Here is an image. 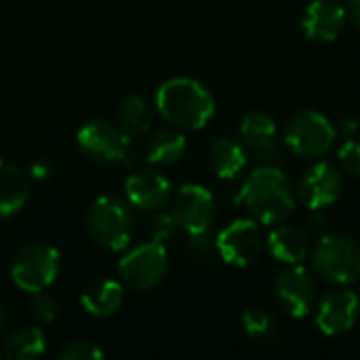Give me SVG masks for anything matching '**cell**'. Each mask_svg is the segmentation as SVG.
I'll list each match as a JSON object with an SVG mask.
<instances>
[{
    "label": "cell",
    "mask_w": 360,
    "mask_h": 360,
    "mask_svg": "<svg viewBox=\"0 0 360 360\" xmlns=\"http://www.w3.org/2000/svg\"><path fill=\"white\" fill-rule=\"evenodd\" d=\"M238 205H243L262 226H276L293 215L297 198L295 188L283 169L262 165L240 186Z\"/></svg>",
    "instance_id": "1"
},
{
    "label": "cell",
    "mask_w": 360,
    "mask_h": 360,
    "mask_svg": "<svg viewBox=\"0 0 360 360\" xmlns=\"http://www.w3.org/2000/svg\"><path fill=\"white\" fill-rule=\"evenodd\" d=\"M156 108L171 127L181 131H198L213 118L215 99L202 82L177 76L158 86Z\"/></svg>",
    "instance_id": "2"
},
{
    "label": "cell",
    "mask_w": 360,
    "mask_h": 360,
    "mask_svg": "<svg viewBox=\"0 0 360 360\" xmlns=\"http://www.w3.org/2000/svg\"><path fill=\"white\" fill-rule=\"evenodd\" d=\"M312 270L333 287H348L360 281V245L342 234H327L310 251Z\"/></svg>",
    "instance_id": "3"
},
{
    "label": "cell",
    "mask_w": 360,
    "mask_h": 360,
    "mask_svg": "<svg viewBox=\"0 0 360 360\" xmlns=\"http://www.w3.org/2000/svg\"><path fill=\"white\" fill-rule=\"evenodd\" d=\"M84 226L95 245L108 251H122L133 236L135 219L122 200L114 196H99L84 215Z\"/></svg>",
    "instance_id": "4"
},
{
    "label": "cell",
    "mask_w": 360,
    "mask_h": 360,
    "mask_svg": "<svg viewBox=\"0 0 360 360\" xmlns=\"http://www.w3.org/2000/svg\"><path fill=\"white\" fill-rule=\"evenodd\" d=\"M338 141L335 124L316 110H302L293 114L285 127L287 148L306 160L323 158L331 152Z\"/></svg>",
    "instance_id": "5"
},
{
    "label": "cell",
    "mask_w": 360,
    "mask_h": 360,
    "mask_svg": "<svg viewBox=\"0 0 360 360\" xmlns=\"http://www.w3.org/2000/svg\"><path fill=\"white\" fill-rule=\"evenodd\" d=\"M61 255L46 243L23 245L11 262V281L25 293L49 289L59 274Z\"/></svg>",
    "instance_id": "6"
},
{
    "label": "cell",
    "mask_w": 360,
    "mask_h": 360,
    "mask_svg": "<svg viewBox=\"0 0 360 360\" xmlns=\"http://www.w3.org/2000/svg\"><path fill=\"white\" fill-rule=\"evenodd\" d=\"M169 272V253L165 243L148 240L131 249L118 264L120 283L135 291L158 287Z\"/></svg>",
    "instance_id": "7"
},
{
    "label": "cell",
    "mask_w": 360,
    "mask_h": 360,
    "mask_svg": "<svg viewBox=\"0 0 360 360\" xmlns=\"http://www.w3.org/2000/svg\"><path fill=\"white\" fill-rule=\"evenodd\" d=\"M266 238L262 224L251 219H236L215 236L217 255L236 268L255 264L266 251Z\"/></svg>",
    "instance_id": "8"
},
{
    "label": "cell",
    "mask_w": 360,
    "mask_h": 360,
    "mask_svg": "<svg viewBox=\"0 0 360 360\" xmlns=\"http://www.w3.org/2000/svg\"><path fill=\"white\" fill-rule=\"evenodd\" d=\"M76 141L80 152L89 160L99 165L122 162L131 152V139L120 131L118 124L103 118H95L82 124V129L76 135Z\"/></svg>",
    "instance_id": "9"
},
{
    "label": "cell",
    "mask_w": 360,
    "mask_h": 360,
    "mask_svg": "<svg viewBox=\"0 0 360 360\" xmlns=\"http://www.w3.org/2000/svg\"><path fill=\"white\" fill-rule=\"evenodd\" d=\"M169 213L173 215L179 230H184L186 234L205 232L211 230L217 217V202L207 188L198 184H188L181 186L175 194Z\"/></svg>",
    "instance_id": "10"
},
{
    "label": "cell",
    "mask_w": 360,
    "mask_h": 360,
    "mask_svg": "<svg viewBox=\"0 0 360 360\" xmlns=\"http://www.w3.org/2000/svg\"><path fill=\"white\" fill-rule=\"evenodd\" d=\"M274 297L285 314L291 319H306L316 302L312 272L302 264L287 266L274 281Z\"/></svg>",
    "instance_id": "11"
},
{
    "label": "cell",
    "mask_w": 360,
    "mask_h": 360,
    "mask_svg": "<svg viewBox=\"0 0 360 360\" xmlns=\"http://www.w3.org/2000/svg\"><path fill=\"white\" fill-rule=\"evenodd\" d=\"M344 192V171L331 162H314L297 184V198L310 211L329 209Z\"/></svg>",
    "instance_id": "12"
},
{
    "label": "cell",
    "mask_w": 360,
    "mask_h": 360,
    "mask_svg": "<svg viewBox=\"0 0 360 360\" xmlns=\"http://www.w3.org/2000/svg\"><path fill=\"white\" fill-rule=\"evenodd\" d=\"M360 314V300L359 295L346 287H338L333 291H329L319 308H316V316L314 323L319 327V331L327 338H338L344 335L348 331H352V327L356 325Z\"/></svg>",
    "instance_id": "13"
},
{
    "label": "cell",
    "mask_w": 360,
    "mask_h": 360,
    "mask_svg": "<svg viewBox=\"0 0 360 360\" xmlns=\"http://www.w3.org/2000/svg\"><path fill=\"white\" fill-rule=\"evenodd\" d=\"M240 143L247 150L249 160H253L257 167L272 165V160L278 156V143H276V122L266 112H249L240 122Z\"/></svg>",
    "instance_id": "14"
},
{
    "label": "cell",
    "mask_w": 360,
    "mask_h": 360,
    "mask_svg": "<svg viewBox=\"0 0 360 360\" xmlns=\"http://www.w3.org/2000/svg\"><path fill=\"white\" fill-rule=\"evenodd\" d=\"M124 194L131 207L148 213L160 211L171 196V181L152 169L133 171L124 181Z\"/></svg>",
    "instance_id": "15"
},
{
    "label": "cell",
    "mask_w": 360,
    "mask_h": 360,
    "mask_svg": "<svg viewBox=\"0 0 360 360\" xmlns=\"http://www.w3.org/2000/svg\"><path fill=\"white\" fill-rule=\"evenodd\" d=\"M348 11L335 0H312L302 17L304 34L314 42H335L346 27Z\"/></svg>",
    "instance_id": "16"
},
{
    "label": "cell",
    "mask_w": 360,
    "mask_h": 360,
    "mask_svg": "<svg viewBox=\"0 0 360 360\" xmlns=\"http://www.w3.org/2000/svg\"><path fill=\"white\" fill-rule=\"evenodd\" d=\"M266 249L276 262L285 266L304 264V259L310 255V236L304 228L283 221L270 230L266 238Z\"/></svg>",
    "instance_id": "17"
},
{
    "label": "cell",
    "mask_w": 360,
    "mask_h": 360,
    "mask_svg": "<svg viewBox=\"0 0 360 360\" xmlns=\"http://www.w3.org/2000/svg\"><path fill=\"white\" fill-rule=\"evenodd\" d=\"M186 135L177 127H162L148 135L143 146V156L154 167H169L184 158Z\"/></svg>",
    "instance_id": "18"
},
{
    "label": "cell",
    "mask_w": 360,
    "mask_h": 360,
    "mask_svg": "<svg viewBox=\"0 0 360 360\" xmlns=\"http://www.w3.org/2000/svg\"><path fill=\"white\" fill-rule=\"evenodd\" d=\"M122 300L124 287L114 278H93L80 295L82 308L97 319L112 316L122 306Z\"/></svg>",
    "instance_id": "19"
},
{
    "label": "cell",
    "mask_w": 360,
    "mask_h": 360,
    "mask_svg": "<svg viewBox=\"0 0 360 360\" xmlns=\"http://www.w3.org/2000/svg\"><path fill=\"white\" fill-rule=\"evenodd\" d=\"M209 165L219 179H236L249 165L247 150L232 137L215 139L209 150Z\"/></svg>",
    "instance_id": "20"
},
{
    "label": "cell",
    "mask_w": 360,
    "mask_h": 360,
    "mask_svg": "<svg viewBox=\"0 0 360 360\" xmlns=\"http://www.w3.org/2000/svg\"><path fill=\"white\" fill-rule=\"evenodd\" d=\"M30 198V173L19 167H0V217H11Z\"/></svg>",
    "instance_id": "21"
},
{
    "label": "cell",
    "mask_w": 360,
    "mask_h": 360,
    "mask_svg": "<svg viewBox=\"0 0 360 360\" xmlns=\"http://www.w3.org/2000/svg\"><path fill=\"white\" fill-rule=\"evenodd\" d=\"M152 122H154L152 108L143 97L131 95L120 103V108H118V127L131 141L137 139V137L148 135L152 131Z\"/></svg>",
    "instance_id": "22"
},
{
    "label": "cell",
    "mask_w": 360,
    "mask_h": 360,
    "mask_svg": "<svg viewBox=\"0 0 360 360\" xmlns=\"http://www.w3.org/2000/svg\"><path fill=\"white\" fill-rule=\"evenodd\" d=\"M44 354V333L40 327L17 329L4 344V356L11 360H34Z\"/></svg>",
    "instance_id": "23"
},
{
    "label": "cell",
    "mask_w": 360,
    "mask_h": 360,
    "mask_svg": "<svg viewBox=\"0 0 360 360\" xmlns=\"http://www.w3.org/2000/svg\"><path fill=\"white\" fill-rule=\"evenodd\" d=\"M243 331L255 344H264V346L274 344L278 340V335H281L276 316L272 312L264 310V308H249L243 314Z\"/></svg>",
    "instance_id": "24"
},
{
    "label": "cell",
    "mask_w": 360,
    "mask_h": 360,
    "mask_svg": "<svg viewBox=\"0 0 360 360\" xmlns=\"http://www.w3.org/2000/svg\"><path fill=\"white\" fill-rule=\"evenodd\" d=\"M30 314L34 316L36 323L40 325H51L57 314H59V304L57 300L44 291H38V293H32V302H30Z\"/></svg>",
    "instance_id": "25"
},
{
    "label": "cell",
    "mask_w": 360,
    "mask_h": 360,
    "mask_svg": "<svg viewBox=\"0 0 360 360\" xmlns=\"http://www.w3.org/2000/svg\"><path fill=\"white\" fill-rule=\"evenodd\" d=\"M188 253L198 262H209L213 255H217V245L209 230L188 234Z\"/></svg>",
    "instance_id": "26"
},
{
    "label": "cell",
    "mask_w": 360,
    "mask_h": 360,
    "mask_svg": "<svg viewBox=\"0 0 360 360\" xmlns=\"http://www.w3.org/2000/svg\"><path fill=\"white\" fill-rule=\"evenodd\" d=\"M338 162L340 169L352 177H360V139H346L338 152Z\"/></svg>",
    "instance_id": "27"
},
{
    "label": "cell",
    "mask_w": 360,
    "mask_h": 360,
    "mask_svg": "<svg viewBox=\"0 0 360 360\" xmlns=\"http://www.w3.org/2000/svg\"><path fill=\"white\" fill-rule=\"evenodd\" d=\"M61 360H99L103 359V350L93 342H70L59 352Z\"/></svg>",
    "instance_id": "28"
},
{
    "label": "cell",
    "mask_w": 360,
    "mask_h": 360,
    "mask_svg": "<svg viewBox=\"0 0 360 360\" xmlns=\"http://www.w3.org/2000/svg\"><path fill=\"white\" fill-rule=\"evenodd\" d=\"M179 230V226L175 224L173 215L171 213H156L152 219H150V234H152V240H158V243H165L169 238H173V234Z\"/></svg>",
    "instance_id": "29"
},
{
    "label": "cell",
    "mask_w": 360,
    "mask_h": 360,
    "mask_svg": "<svg viewBox=\"0 0 360 360\" xmlns=\"http://www.w3.org/2000/svg\"><path fill=\"white\" fill-rule=\"evenodd\" d=\"M306 232H308L310 238L321 240L323 236L331 234V221L325 217L323 211H312V215H310V219L306 224Z\"/></svg>",
    "instance_id": "30"
},
{
    "label": "cell",
    "mask_w": 360,
    "mask_h": 360,
    "mask_svg": "<svg viewBox=\"0 0 360 360\" xmlns=\"http://www.w3.org/2000/svg\"><path fill=\"white\" fill-rule=\"evenodd\" d=\"M335 131H338V137H340V135H344L346 139H350V137H354V135H356V131H359V122H356L354 118H342V120L335 124Z\"/></svg>",
    "instance_id": "31"
},
{
    "label": "cell",
    "mask_w": 360,
    "mask_h": 360,
    "mask_svg": "<svg viewBox=\"0 0 360 360\" xmlns=\"http://www.w3.org/2000/svg\"><path fill=\"white\" fill-rule=\"evenodd\" d=\"M51 171H53L51 162H46V160H36V162L30 167V179H46V177L51 175Z\"/></svg>",
    "instance_id": "32"
},
{
    "label": "cell",
    "mask_w": 360,
    "mask_h": 360,
    "mask_svg": "<svg viewBox=\"0 0 360 360\" xmlns=\"http://www.w3.org/2000/svg\"><path fill=\"white\" fill-rule=\"evenodd\" d=\"M348 15L360 27V0H348Z\"/></svg>",
    "instance_id": "33"
},
{
    "label": "cell",
    "mask_w": 360,
    "mask_h": 360,
    "mask_svg": "<svg viewBox=\"0 0 360 360\" xmlns=\"http://www.w3.org/2000/svg\"><path fill=\"white\" fill-rule=\"evenodd\" d=\"M6 323H8V314H6V310H4V306L0 304V333L4 331V327H6Z\"/></svg>",
    "instance_id": "34"
},
{
    "label": "cell",
    "mask_w": 360,
    "mask_h": 360,
    "mask_svg": "<svg viewBox=\"0 0 360 360\" xmlns=\"http://www.w3.org/2000/svg\"><path fill=\"white\" fill-rule=\"evenodd\" d=\"M0 167H2V156H0Z\"/></svg>",
    "instance_id": "35"
}]
</instances>
